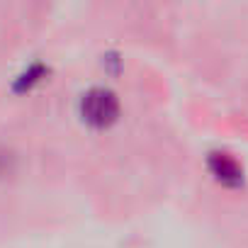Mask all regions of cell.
Here are the masks:
<instances>
[{"instance_id": "obj_2", "label": "cell", "mask_w": 248, "mask_h": 248, "mask_svg": "<svg viewBox=\"0 0 248 248\" xmlns=\"http://www.w3.org/2000/svg\"><path fill=\"white\" fill-rule=\"evenodd\" d=\"M207 168L214 175V180H219L226 187H238L243 185V166L226 151H214L207 158Z\"/></svg>"}, {"instance_id": "obj_1", "label": "cell", "mask_w": 248, "mask_h": 248, "mask_svg": "<svg viewBox=\"0 0 248 248\" xmlns=\"http://www.w3.org/2000/svg\"><path fill=\"white\" fill-rule=\"evenodd\" d=\"M80 117L95 129H105L119 117V100L109 88H90L80 97Z\"/></svg>"}, {"instance_id": "obj_3", "label": "cell", "mask_w": 248, "mask_h": 248, "mask_svg": "<svg viewBox=\"0 0 248 248\" xmlns=\"http://www.w3.org/2000/svg\"><path fill=\"white\" fill-rule=\"evenodd\" d=\"M44 73V66H39V63H34L27 73H22L20 76V80L15 83V90H25V88H30L32 83H37L39 80V76Z\"/></svg>"}]
</instances>
